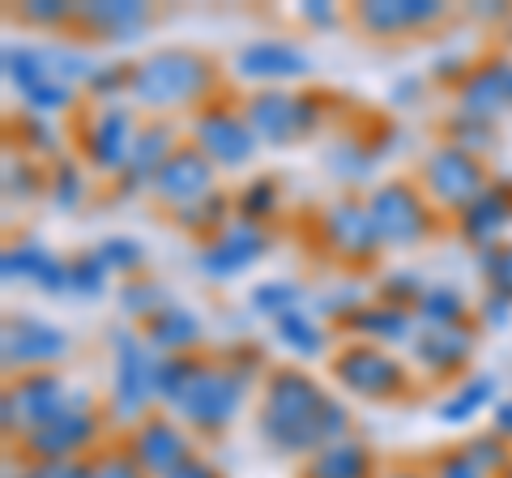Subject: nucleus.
I'll list each match as a JSON object with an SVG mask.
<instances>
[{"label": "nucleus", "instance_id": "nucleus-42", "mask_svg": "<svg viewBox=\"0 0 512 478\" xmlns=\"http://www.w3.org/2000/svg\"><path fill=\"white\" fill-rule=\"evenodd\" d=\"M94 252H99L103 265L120 278H137L141 265H146V248H141V239H133V235H107Z\"/></svg>", "mask_w": 512, "mask_h": 478}, {"label": "nucleus", "instance_id": "nucleus-18", "mask_svg": "<svg viewBox=\"0 0 512 478\" xmlns=\"http://www.w3.org/2000/svg\"><path fill=\"white\" fill-rule=\"evenodd\" d=\"M133 457L141 461V470H154V474H175L184 466V461H192V444L184 436L180 423H171L167 414H154V419H146L137 427L133 436Z\"/></svg>", "mask_w": 512, "mask_h": 478}, {"label": "nucleus", "instance_id": "nucleus-60", "mask_svg": "<svg viewBox=\"0 0 512 478\" xmlns=\"http://www.w3.org/2000/svg\"><path fill=\"white\" fill-rule=\"evenodd\" d=\"M495 436L512 440V397L508 402H495Z\"/></svg>", "mask_w": 512, "mask_h": 478}, {"label": "nucleus", "instance_id": "nucleus-63", "mask_svg": "<svg viewBox=\"0 0 512 478\" xmlns=\"http://www.w3.org/2000/svg\"><path fill=\"white\" fill-rule=\"evenodd\" d=\"M393 478H414V474H393Z\"/></svg>", "mask_w": 512, "mask_h": 478}, {"label": "nucleus", "instance_id": "nucleus-34", "mask_svg": "<svg viewBox=\"0 0 512 478\" xmlns=\"http://www.w3.org/2000/svg\"><path fill=\"white\" fill-rule=\"evenodd\" d=\"M116 304L124 316H133V321H150L154 312H163L171 304V291L158 278H124L116 291Z\"/></svg>", "mask_w": 512, "mask_h": 478}, {"label": "nucleus", "instance_id": "nucleus-25", "mask_svg": "<svg viewBox=\"0 0 512 478\" xmlns=\"http://www.w3.org/2000/svg\"><path fill=\"white\" fill-rule=\"evenodd\" d=\"M359 342H372V346H397V342H414V312L410 308H397V304H363L359 312H350L342 321Z\"/></svg>", "mask_w": 512, "mask_h": 478}, {"label": "nucleus", "instance_id": "nucleus-8", "mask_svg": "<svg viewBox=\"0 0 512 478\" xmlns=\"http://www.w3.org/2000/svg\"><path fill=\"white\" fill-rule=\"evenodd\" d=\"M192 146H197L214 167L239 171L256 158V133L248 116H239L235 107H201L192 116Z\"/></svg>", "mask_w": 512, "mask_h": 478}, {"label": "nucleus", "instance_id": "nucleus-38", "mask_svg": "<svg viewBox=\"0 0 512 478\" xmlns=\"http://www.w3.org/2000/svg\"><path fill=\"white\" fill-rule=\"evenodd\" d=\"M43 60H47V69H52L56 82H69V86L73 82H90L94 69H99L82 43H64V39L43 43Z\"/></svg>", "mask_w": 512, "mask_h": 478}, {"label": "nucleus", "instance_id": "nucleus-11", "mask_svg": "<svg viewBox=\"0 0 512 478\" xmlns=\"http://www.w3.org/2000/svg\"><path fill=\"white\" fill-rule=\"evenodd\" d=\"M265 252H269V235H265V227L235 218L227 231L214 235L210 244L201 248L197 265H201V274L210 278V282H231V278L244 274V269H252L256 261L265 257Z\"/></svg>", "mask_w": 512, "mask_h": 478}, {"label": "nucleus", "instance_id": "nucleus-26", "mask_svg": "<svg viewBox=\"0 0 512 478\" xmlns=\"http://www.w3.org/2000/svg\"><path fill=\"white\" fill-rule=\"evenodd\" d=\"M77 22L94 30V35H103L107 43H128L150 26V9L141 0H99V5L77 9Z\"/></svg>", "mask_w": 512, "mask_h": 478}, {"label": "nucleus", "instance_id": "nucleus-4", "mask_svg": "<svg viewBox=\"0 0 512 478\" xmlns=\"http://www.w3.org/2000/svg\"><path fill=\"white\" fill-rule=\"evenodd\" d=\"M423 188L431 201H440L444 210H466L470 201L487 193V167L478 154H466L453 141H440L436 150L423 158Z\"/></svg>", "mask_w": 512, "mask_h": 478}, {"label": "nucleus", "instance_id": "nucleus-58", "mask_svg": "<svg viewBox=\"0 0 512 478\" xmlns=\"http://www.w3.org/2000/svg\"><path fill=\"white\" fill-rule=\"evenodd\" d=\"M440 478H483V470H478L466 453H448L440 461Z\"/></svg>", "mask_w": 512, "mask_h": 478}, {"label": "nucleus", "instance_id": "nucleus-9", "mask_svg": "<svg viewBox=\"0 0 512 478\" xmlns=\"http://www.w3.org/2000/svg\"><path fill=\"white\" fill-rule=\"evenodd\" d=\"M64 406H69V385H64V376L47 372V368L26 372L5 389V402H0V410H5V432L35 436L39 427L52 423Z\"/></svg>", "mask_w": 512, "mask_h": 478}, {"label": "nucleus", "instance_id": "nucleus-19", "mask_svg": "<svg viewBox=\"0 0 512 478\" xmlns=\"http://www.w3.org/2000/svg\"><path fill=\"white\" fill-rule=\"evenodd\" d=\"M410 355L431 376H453L474 355V329L470 325H448V329H419L410 342Z\"/></svg>", "mask_w": 512, "mask_h": 478}, {"label": "nucleus", "instance_id": "nucleus-51", "mask_svg": "<svg viewBox=\"0 0 512 478\" xmlns=\"http://www.w3.org/2000/svg\"><path fill=\"white\" fill-rule=\"evenodd\" d=\"M461 453H466L478 470H491V466H504V461H508V453H504V436H495V432H491V436H474Z\"/></svg>", "mask_w": 512, "mask_h": 478}, {"label": "nucleus", "instance_id": "nucleus-24", "mask_svg": "<svg viewBox=\"0 0 512 478\" xmlns=\"http://www.w3.org/2000/svg\"><path fill=\"white\" fill-rule=\"evenodd\" d=\"M175 150H180V146H175V129H171L167 120L146 124V129L137 133V141H133V158H128V171L120 175V193H141V188H150V180L158 175V167H163Z\"/></svg>", "mask_w": 512, "mask_h": 478}, {"label": "nucleus", "instance_id": "nucleus-10", "mask_svg": "<svg viewBox=\"0 0 512 478\" xmlns=\"http://www.w3.org/2000/svg\"><path fill=\"white\" fill-rule=\"evenodd\" d=\"M69 355V333L60 325L43 321V316H9L5 321V368L9 372H43L47 363H56Z\"/></svg>", "mask_w": 512, "mask_h": 478}, {"label": "nucleus", "instance_id": "nucleus-37", "mask_svg": "<svg viewBox=\"0 0 512 478\" xmlns=\"http://www.w3.org/2000/svg\"><path fill=\"white\" fill-rule=\"evenodd\" d=\"M201 355H158L154 359V402L175 406L180 393L188 389V380L197 376Z\"/></svg>", "mask_w": 512, "mask_h": 478}, {"label": "nucleus", "instance_id": "nucleus-39", "mask_svg": "<svg viewBox=\"0 0 512 478\" xmlns=\"http://www.w3.org/2000/svg\"><path fill=\"white\" fill-rule=\"evenodd\" d=\"M47 261H52V252H47L39 239H26V244H9L5 257H0V274H5V282H39V274L47 269Z\"/></svg>", "mask_w": 512, "mask_h": 478}, {"label": "nucleus", "instance_id": "nucleus-52", "mask_svg": "<svg viewBox=\"0 0 512 478\" xmlns=\"http://www.w3.org/2000/svg\"><path fill=\"white\" fill-rule=\"evenodd\" d=\"M470 73H474V65H470V56H466V52H440L436 60H431V77H436V82H453V86H461Z\"/></svg>", "mask_w": 512, "mask_h": 478}, {"label": "nucleus", "instance_id": "nucleus-61", "mask_svg": "<svg viewBox=\"0 0 512 478\" xmlns=\"http://www.w3.org/2000/svg\"><path fill=\"white\" fill-rule=\"evenodd\" d=\"M167 478H214V470L210 466H201V461H184L175 474H167Z\"/></svg>", "mask_w": 512, "mask_h": 478}, {"label": "nucleus", "instance_id": "nucleus-6", "mask_svg": "<svg viewBox=\"0 0 512 478\" xmlns=\"http://www.w3.org/2000/svg\"><path fill=\"white\" fill-rule=\"evenodd\" d=\"M333 380H342V389L367 397V402H384L406 389V368L402 359L380 350L372 342H350L333 355Z\"/></svg>", "mask_w": 512, "mask_h": 478}, {"label": "nucleus", "instance_id": "nucleus-17", "mask_svg": "<svg viewBox=\"0 0 512 478\" xmlns=\"http://www.w3.org/2000/svg\"><path fill=\"white\" fill-rule=\"evenodd\" d=\"M444 18V5L436 0H372V5L355 9V22L376 39H393V35H414L427 30Z\"/></svg>", "mask_w": 512, "mask_h": 478}, {"label": "nucleus", "instance_id": "nucleus-48", "mask_svg": "<svg viewBox=\"0 0 512 478\" xmlns=\"http://www.w3.org/2000/svg\"><path fill=\"white\" fill-rule=\"evenodd\" d=\"M77 9L60 5V0H30V5H18V22L22 26H39V30H56L64 22H73Z\"/></svg>", "mask_w": 512, "mask_h": 478}, {"label": "nucleus", "instance_id": "nucleus-50", "mask_svg": "<svg viewBox=\"0 0 512 478\" xmlns=\"http://www.w3.org/2000/svg\"><path fill=\"white\" fill-rule=\"evenodd\" d=\"M18 137H26V150H35V154H56L60 150V133L43 116H22Z\"/></svg>", "mask_w": 512, "mask_h": 478}, {"label": "nucleus", "instance_id": "nucleus-54", "mask_svg": "<svg viewBox=\"0 0 512 478\" xmlns=\"http://www.w3.org/2000/svg\"><path fill=\"white\" fill-rule=\"evenodd\" d=\"M423 90H427V77L423 73H402L397 82L389 86V103L393 107H414L423 99Z\"/></svg>", "mask_w": 512, "mask_h": 478}, {"label": "nucleus", "instance_id": "nucleus-40", "mask_svg": "<svg viewBox=\"0 0 512 478\" xmlns=\"http://www.w3.org/2000/svg\"><path fill=\"white\" fill-rule=\"evenodd\" d=\"M47 197H52V205L60 214H73L77 205L86 201V175L73 158H60L52 167V175H47Z\"/></svg>", "mask_w": 512, "mask_h": 478}, {"label": "nucleus", "instance_id": "nucleus-46", "mask_svg": "<svg viewBox=\"0 0 512 478\" xmlns=\"http://www.w3.org/2000/svg\"><path fill=\"white\" fill-rule=\"evenodd\" d=\"M427 291V282L414 274V269H397V274H384L380 286H376V295L384 299V304H397V308H414L423 299Z\"/></svg>", "mask_w": 512, "mask_h": 478}, {"label": "nucleus", "instance_id": "nucleus-62", "mask_svg": "<svg viewBox=\"0 0 512 478\" xmlns=\"http://www.w3.org/2000/svg\"><path fill=\"white\" fill-rule=\"evenodd\" d=\"M474 13H478V18H504V9H500V5H495V9H491V5H478Z\"/></svg>", "mask_w": 512, "mask_h": 478}, {"label": "nucleus", "instance_id": "nucleus-59", "mask_svg": "<svg viewBox=\"0 0 512 478\" xmlns=\"http://www.w3.org/2000/svg\"><path fill=\"white\" fill-rule=\"evenodd\" d=\"M299 18L308 26H338V9L320 5V0H308V5H299Z\"/></svg>", "mask_w": 512, "mask_h": 478}, {"label": "nucleus", "instance_id": "nucleus-45", "mask_svg": "<svg viewBox=\"0 0 512 478\" xmlns=\"http://www.w3.org/2000/svg\"><path fill=\"white\" fill-rule=\"evenodd\" d=\"M43 188H47V175L35 163H26V158H13V154L5 158V197L9 201L26 205V201H35Z\"/></svg>", "mask_w": 512, "mask_h": 478}, {"label": "nucleus", "instance_id": "nucleus-47", "mask_svg": "<svg viewBox=\"0 0 512 478\" xmlns=\"http://www.w3.org/2000/svg\"><path fill=\"white\" fill-rule=\"evenodd\" d=\"M73 99H77V90L69 82H56V77H47V82L30 90L22 103L30 107V116H52V111L73 107Z\"/></svg>", "mask_w": 512, "mask_h": 478}, {"label": "nucleus", "instance_id": "nucleus-15", "mask_svg": "<svg viewBox=\"0 0 512 478\" xmlns=\"http://www.w3.org/2000/svg\"><path fill=\"white\" fill-rule=\"evenodd\" d=\"M325 239L342 261H372L384 248L376 218L367 210V201H359V197H338L329 205L325 210Z\"/></svg>", "mask_w": 512, "mask_h": 478}, {"label": "nucleus", "instance_id": "nucleus-23", "mask_svg": "<svg viewBox=\"0 0 512 478\" xmlns=\"http://www.w3.org/2000/svg\"><path fill=\"white\" fill-rule=\"evenodd\" d=\"M141 338L154 355H192L205 338L201 316L184 304H167L163 312H154L150 321H141Z\"/></svg>", "mask_w": 512, "mask_h": 478}, {"label": "nucleus", "instance_id": "nucleus-16", "mask_svg": "<svg viewBox=\"0 0 512 478\" xmlns=\"http://www.w3.org/2000/svg\"><path fill=\"white\" fill-rule=\"evenodd\" d=\"M457 111L478 120H504L512 116V60L508 56H491L483 65H474V73L457 86Z\"/></svg>", "mask_w": 512, "mask_h": 478}, {"label": "nucleus", "instance_id": "nucleus-32", "mask_svg": "<svg viewBox=\"0 0 512 478\" xmlns=\"http://www.w3.org/2000/svg\"><path fill=\"white\" fill-rule=\"evenodd\" d=\"M5 77H9V86L22 94L43 86L47 77H52V69H47V60H43V47H30V43H5Z\"/></svg>", "mask_w": 512, "mask_h": 478}, {"label": "nucleus", "instance_id": "nucleus-20", "mask_svg": "<svg viewBox=\"0 0 512 478\" xmlns=\"http://www.w3.org/2000/svg\"><path fill=\"white\" fill-rule=\"evenodd\" d=\"M248 124L256 141H265V146H295L299 137V103L291 90H256L248 99Z\"/></svg>", "mask_w": 512, "mask_h": 478}, {"label": "nucleus", "instance_id": "nucleus-1", "mask_svg": "<svg viewBox=\"0 0 512 478\" xmlns=\"http://www.w3.org/2000/svg\"><path fill=\"white\" fill-rule=\"evenodd\" d=\"M256 427L278 453H308L346 440L350 414L299 368H274L261 385Z\"/></svg>", "mask_w": 512, "mask_h": 478}, {"label": "nucleus", "instance_id": "nucleus-57", "mask_svg": "<svg viewBox=\"0 0 512 478\" xmlns=\"http://www.w3.org/2000/svg\"><path fill=\"white\" fill-rule=\"evenodd\" d=\"M222 363H227V368H235L239 376H248V380H256V372L265 368L261 350H252V346H244V342H239V346H235V350H231V355L222 359Z\"/></svg>", "mask_w": 512, "mask_h": 478}, {"label": "nucleus", "instance_id": "nucleus-12", "mask_svg": "<svg viewBox=\"0 0 512 478\" xmlns=\"http://www.w3.org/2000/svg\"><path fill=\"white\" fill-rule=\"evenodd\" d=\"M137 116H133V107H124V103H107L99 107L90 116L86 124V158H90V167H99V171H128V158H133V141H137Z\"/></svg>", "mask_w": 512, "mask_h": 478}, {"label": "nucleus", "instance_id": "nucleus-31", "mask_svg": "<svg viewBox=\"0 0 512 478\" xmlns=\"http://www.w3.org/2000/svg\"><path fill=\"white\" fill-rule=\"evenodd\" d=\"M367 470H372V457H367L363 444L338 440V444H325V449H316L308 478H367Z\"/></svg>", "mask_w": 512, "mask_h": 478}, {"label": "nucleus", "instance_id": "nucleus-21", "mask_svg": "<svg viewBox=\"0 0 512 478\" xmlns=\"http://www.w3.org/2000/svg\"><path fill=\"white\" fill-rule=\"evenodd\" d=\"M457 227L474 244V252L487 244H500L504 231L512 227V180H495L483 197L470 201L457 214Z\"/></svg>", "mask_w": 512, "mask_h": 478}, {"label": "nucleus", "instance_id": "nucleus-29", "mask_svg": "<svg viewBox=\"0 0 512 478\" xmlns=\"http://www.w3.org/2000/svg\"><path fill=\"white\" fill-rule=\"evenodd\" d=\"M231 210H235V197L231 193H214L210 197H201V201H192V205H184V210H171V218H175V227L180 231H188V235H222L231 227Z\"/></svg>", "mask_w": 512, "mask_h": 478}, {"label": "nucleus", "instance_id": "nucleus-7", "mask_svg": "<svg viewBox=\"0 0 512 478\" xmlns=\"http://www.w3.org/2000/svg\"><path fill=\"white\" fill-rule=\"evenodd\" d=\"M116 350V380H111V402L120 419H137L154 402V350L141 338V329H111Z\"/></svg>", "mask_w": 512, "mask_h": 478}, {"label": "nucleus", "instance_id": "nucleus-33", "mask_svg": "<svg viewBox=\"0 0 512 478\" xmlns=\"http://www.w3.org/2000/svg\"><path fill=\"white\" fill-rule=\"evenodd\" d=\"M274 333H278V342L291 346L299 359H320V355H325V342H329V338H325V329L316 325V316H308L303 308L278 316V321H274Z\"/></svg>", "mask_w": 512, "mask_h": 478}, {"label": "nucleus", "instance_id": "nucleus-5", "mask_svg": "<svg viewBox=\"0 0 512 478\" xmlns=\"http://www.w3.org/2000/svg\"><path fill=\"white\" fill-rule=\"evenodd\" d=\"M367 210L376 218L380 244L384 248H414L431 235V210L427 197L419 193V184L410 180H389L367 197Z\"/></svg>", "mask_w": 512, "mask_h": 478}, {"label": "nucleus", "instance_id": "nucleus-30", "mask_svg": "<svg viewBox=\"0 0 512 478\" xmlns=\"http://www.w3.org/2000/svg\"><path fill=\"white\" fill-rule=\"evenodd\" d=\"M466 295L457 291V286H448V282H436V286H427L423 299L414 304V316H419V325L423 329H448V325H466Z\"/></svg>", "mask_w": 512, "mask_h": 478}, {"label": "nucleus", "instance_id": "nucleus-3", "mask_svg": "<svg viewBox=\"0 0 512 478\" xmlns=\"http://www.w3.org/2000/svg\"><path fill=\"white\" fill-rule=\"evenodd\" d=\"M252 393V380L239 376L235 368H227V363H210L201 359L197 376L188 380V389L180 393V402H175L171 410L180 414V419L188 427H197V432H227V427L235 423V414L244 410Z\"/></svg>", "mask_w": 512, "mask_h": 478}, {"label": "nucleus", "instance_id": "nucleus-22", "mask_svg": "<svg viewBox=\"0 0 512 478\" xmlns=\"http://www.w3.org/2000/svg\"><path fill=\"white\" fill-rule=\"evenodd\" d=\"M94 432H99V427H94V410L64 406L47 427H39L35 436H26V444H30V453L43 461H69L73 453H82L94 440Z\"/></svg>", "mask_w": 512, "mask_h": 478}, {"label": "nucleus", "instance_id": "nucleus-2", "mask_svg": "<svg viewBox=\"0 0 512 478\" xmlns=\"http://www.w3.org/2000/svg\"><path fill=\"white\" fill-rule=\"evenodd\" d=\"M214 82H218L214 60H205L201 52H188V47H158V52H150L146 60L133 65L128 94H133L137 107L180 111V107L205 103Z\"/></svg>", "mask_w": 512, "mask_h": 478}, {"label": "nucleus", "instance_id": "nucleus-43", "mask_svg": "<svg viewBox=\"0 0 512 478\" xmlns=\"http://www.w3.org/2000/svg\"><path fill=\"white\" fill-rule=\"evenodd\" d=\"M444 141H453V146H461L466 154H483V150H491V141H495V124L478 120V116H466V111H453L448 124H444Z\"/></svg>", "mask_w": 512, "mask_h": 478}, {"label": "nucleus", "instance_id": "nucleus-35", "mask_svg": "<svg viewBox=\"0 0 512 478\" xmlns=\"http://www.w3.org/2000/svg\"><path fill=\"white\" fill-rule=\"evenodd\" d=\"M235 210L244 222H256V227H261L265 218H274L282 210V184L274 175H252V180L235 193Z\"/></svg>", "mask_w": 512, "mask_h": 478}, {"label": "nucleus", "instance_id": "nucleus-55", "mask_svg": "<svg viewBox=\"0 0 512 478\" xmlns=\"http://www.w3.org/2000/svg\"><path fill=\"white\" fill-rule=\"evenodd\" d=\"M39 291L43 295H64V291H73V278H69V261H60V257H52L47 261V269L39 274Z\"/></svg>", "mask_w": 512, "mask_h": 478}, {"label": "nucleus", "instance_id": "nucleus-41", "mask_svg": "<svg viewBox=\"0 0 512 478\" xmlns=\"http://www.w3.org/2000/svg\"><path fill=\"white\" fill-rule=\"evenodd\" d=\"M69 278H73V295L82 299H99L111 291V269L103 265L99 252H77V257L69 261Z\"/></svg>", "mask_w": 512, "mask_h": 478}, {"label": "nucleus", "instance_id": "nucleus-14", "mask_svg": "<svg viewBox=\"0 0 512 478\" xmlns=\"http://www.w3.org/2000/svg\"><path fill=\"white\" fill-rule=\"evenodd\" d=\"M150 193L158 201H167L171 210H184V205L214 193V163L197 146H180L158 167V175L150 180Z\"/></svg>", "mask_w": 512, "mask_h": 478}, {"label": "nucleus", "instance_id": "nucleus-36", "mask_svg": "<svg viewBox=\"0 0 512 478\" xmlns=\"http://www.w3.org/2000/svg\"><path fill=\"white\" fill-rule=\"evenodd\" d=\"M299 299H303V286L295 278H265V282H256L252 291H248V308L256 316H269V321H278V316L299 308Z\"/></svg>", "mask_w": 512, "mask_h": 478}, {"label": "nucleus", "instance_id": "nucleus-56", "mask_svg": "<svg viewBox=\"0 0 512 478\" xmlns=\"http://www.w3.org/2000/svg\"><path fill=\"white\" fill-rule=\"evenodd\" d=\"M90 478H141V461H137V457L111 453V457H103L99 466L90 470Z\"/></svg>", "mask_w": 512, "mask_h": 478}, {"label": "nucleus", "instance_id": "nucleus-13", "mask_svg": "<svg viewBox=\"0 0 512 478\" xmlns=\"http://www.w3.org/2000/svg\"><path fill=\"white\" fill-rule=\"evenodd\" d=\"M235 73L248 82H261L265 90H278V82L312 73V56L291 39H252L235 52Z\"/></svg>", "mask_w": 512, "mask_h": 478}, {"label": "nucleus", "instance_id": "nucleus-49", "mask_svg": "<svg viewBox=\"0 0 512 478\" xmlns=\"http://www.w3.org/2000/svg\"><path fill=\"white\" fill-rule=\"evenodd\" d=\"M133 86V65H99L94 69V77L86 82V90L94 94V99H120V90Z\"/></svg>", "mask_w": 512, "mask_h": 478}, {"label": "nucleus", "instance_id": "nucleus-28", "mask_svg": "<svg viewBox=\"0 0 512 478\" xmlns=\"http://www.w3.org/2000/svg\"><path fill=\"white\" fill-rule=\"evenodd\" d=\"M495 397H500V380H495V376H470V380H461V385L440 402V423H448V427L470 423L474 414H483L487 406H495Z\"/></svg>", "mask_w": 512, "mask_h": 478}, {"label": "nucleus", "instance_id": "nucleus-53", "mask_svg": "<svg viewBox=\"0 0 512 478\" xmlns=\"http://www.w3.org/2000/svg\"><path fill=\"white\" fill-rule=\"evenodd\" d=\"M478 316H483V325H491V329H508V321H512V299L500 295V291H487L483 299H478Z\"/></svg>", "mask_w": 512, "mask_h": 478}, {"label": "nucleus", "instance_id": "nucleus-27", "mask_svg": "<svg viewBox=\"0 0 512 478\" xmlns=\"http://www.w3.org/2000/svg\"><path fill=\"white\" fill-rule=\"evenodd\" d=\"M320 163L329 167L333 180L367 184V180H372V171H376V163H380V154H376V146L367 137H338V141H329V146H325Z\"/></svg>", "mask_w": 512, "mask_h": 478}, {"label": "nucleus", "instance_id": "nucleus-44", "mask_svg": "<svg viewBox=\"0 0 512 478\" xmlns=\"http://www.w3.org/2000/svg\"><path fill=\"white\" fill-rule=\"evenodd\" d=\"M474 265H478V274L487 278V291H500V295L512 299V244H508V239L478 248Z\"/></svg>", "mask_w": 512, "mask_h": 478}]
</instances>
